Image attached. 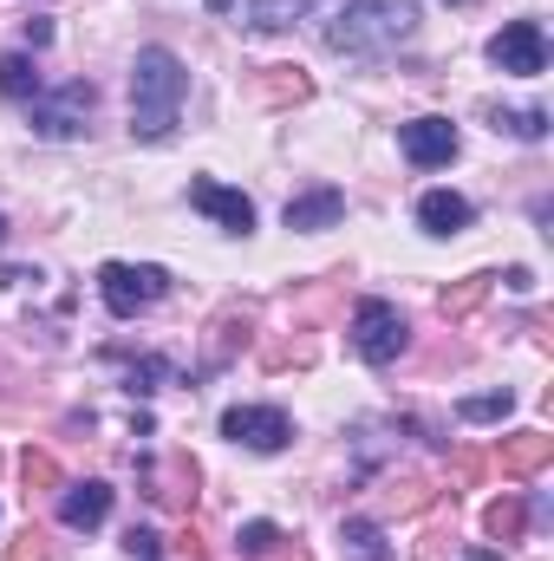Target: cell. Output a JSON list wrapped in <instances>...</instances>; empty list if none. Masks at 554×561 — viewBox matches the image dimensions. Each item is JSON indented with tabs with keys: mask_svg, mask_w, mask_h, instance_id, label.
<instances>
[{
	"mask_svg": "<svg viewBox=\"0 0 554 561\" xmlns=\"http://www.w3.org/2000/svg\"><path fill=\"white\" fill-rule=\"evenodd\" d=\"M549 457H554V437H549V431H516V437H503V450H496L503 477H535Z\"/></svg>",
	"mask_w": 554,
	"mask_h": 561,
	"instance_id": "obj_15",
	"label": "cell"
},
{
	"mask_svg": "<svg viewBox=\"0 0 554 561\" xmlns=\"http://www.w3.org/2000/svg\"><path fill=\"white\" fill-rule=\"evenodd\" d=\"M399 150H405V163L412 170H443V163H457V125L450 118H412V125H399Z\"/></svg>",
	"mask_w": 554,
	"mask_h": 561,
	"instance_id": "obj_8",
	"label": "cell"
},
{
	"mask_svg": "<svg viewBox=\"0 0 554 561\" xmlns=\"http://www.w3.org/2000/svg\"><path fill=\"white\" fill-rule=\"evenodd\" d=\"M262 561H313V556H307V549H300V542H280L275 556H262Z\"/></svg>",
	"mask_w": 554,
	"mask_h": 561,
	"instance_id": "obj_33",
	"label": "cell"
},
{
	"mask_svg": "<svg viewBox=\"0 0 554 561\" xmlns=\"http://www.w3.org/2000/svg\"><path fill=\"white\" fill-rule=\"evenodd\" d=\"M189 99V72L170 46H143L131 59V138L138 144H163L183 118Z\"/></svg>",
	"mask_w": 554,
	"mask_h": 561,
	"instance_id": "obj_2",
	"label": "cell"
},
{
	"mask_svg": "<svg viewBox=\"0 0 554 561\" xmlns=\"http://www.w3.org/2000/svg\"><path fill=\"white\" fill-rule=\"evenodd\" d=\"M249 99L268 105V112H280V105H307V99H313V79H307L300 66H262V72L249 79Z\"/></svg>",
	"mask_w": 554,
	"mask_h": 561,
	"instance_id": "obj_14",
	"label": "cell"
},
{
	"mask_svg": "<svg viewBox=\"0 0 554 561\" xmlns=\"http://www.w3.org/2000/svg\"><path fill=\"white\" fill-rule=\"evenodd\" d=\"M112 496H118V490H112V483H99V477H85V483H66V490H59V523L92 536V529L112 516Z\"/></svg>",
	"mask_w": 554,
	"mask_h": 561,
	"instance_id": "obj_12",
	"label": "cell"
},
{
	"mask_svg": "<svg viewBox=\"0 0 554 561\" xmlns=\"http://www.w3.org/2000/svg\"><path fill=\"white\" fill-rule=\"evenodd\" d=\"M0 561H53V549H46V536L39 529H20L13 542H7V556Z\"/></svg>",
	"mask_w": 554,
	"mask_h": 561,
	"instance_id": "obj_29",
	"label": "cell"
},
{
	"mask_svg": "<svg viewBox=\"0 0 554 561\" xmlns=\"http://www.w3.org/2000/svg\"><path fill=\"white\" fill-rule=\"evenodd\" d=\"M262 366L280 373V366H313V340H287V346H268L262 353Z\"/></svg>",
	"mask_w": 554,
	"mask_h": 561,
	"instance_id": "obj_28",
	"label": "cell"
},
{
	"mask_svg": "<svg viewBox=\"0 0 554 561\" xmlns=\"http://www.w3.org/2000/svg\"><path fill=\"white\" fill-rule=\"evenodd\" d=\"M405 346H412V320H405L392 300L372 294V300L353 307V353H359L366 366H392Z\"/></svg>",
	"mask_w": 554,
	"mask_h": 561,
	"instance_id": "obj_4",
	"label": "cell"
},
{
	"mask_svg": "<svg viewBox=\"0 0 554 561\" xmlns=\"http://www.w3.org/2000/svg\"><path fill=\"white\" fill-rule=\"evenodd\" d=\"M307 13H313V0H249V26L255 33H287Z\"/></svg>",
	"mask_w": 554,
	"mask_h": 561,
	"instance_id": "obj_23",
	"label": "cell"
},
{
	"mask_svg": "<svg viewBox=\"0 0 554 561\" xmlns=\"http://www.w3.org/2000/svg\"><path fill=\"white\" fill-rule=\"evenodd\" d=\"M105 359L125 366V386H131V392H157V386H176V379H183L163 353H105Z\"/></svg>",
	"mask_w": 554,
	"mask_h": 561,
	"instance_id": "obj_16",
	"label": "cell"
},
{
	"mask_svg": "<svg viewBox=\"0 0 554 561\" xmlns=\"http://www.w3.org/2000/svg\"><path fill=\"white\" fill-rule=\"evenodd\" d=\"M489 66L509 72V79H542L549 72V33H542V20H509L489 39Z\"/></svg>",
	"mask_w": 554,
	"mask_h": 561,
	"instance_id": "obj_6",
	"label": "cell"
},
{
	"mask_svg": "<svg viewBox=\"0 0 554 561\" xmlns=\"http://www.w3.org/2000/svg\"><path fill=\"white\" fill-rule=\"evenodd\" d=\"M516 412V392L503 386V392H476V399H457V419L463 424H496Z\"/></svg>",
	"mask_w": 554,
	"mask_h": 561,
	"instance_id": "obj_24",
	"label": "cell"
},
{
	"mask_svg": "<svg viewBox=\"0 0 554 561\" xmlns=\"http://www.w3.org/2000/svg\"><path fill=\"white\" fill-rule=\"evenodd\" d=\"M196 483H203V470H196L189 457H170V483H150V496L189 516V510H196Z\"/></svg>",
	"mask_w": 554,
	"mask_h": 561,
	"instance_id": "obj_21",
	"label": "cell"
},
{
	"mask_svg": "<svg viewBox=\"0 0 554 561\" xmlns=\"http://www.w3.org/2000/svg\"><path fill=\"white\" fill-rule=\"evenodd\" d=\"M450 470H457V483H483L489 457H483V450H457V457H450Z\"/></svg>",
	"mask_w": 554,
	"mask_h": 561,
	"instance_id": "obj_31",
	"label": "cell"
},
{
	"mask_svg": "<svg viewBox=\"0 0 554 561\" xmlns=\"http://www.w3.org/2000/svg\"><path fill=\"white\" fill-rule=\"evenodd\" d=\"M222 437L242 444V450L275 457V450L293 444V419H287L280 405H229V412H222Z\"/></svg>",
	"mask_w": 554,
	"mask_h": 561,
	"instance_id": "obj_7",
	"label": "cell"
},
{
	"mask_svg": "<svg viewBox=\"0 0 554 561\" xmlns=\"http://www.w3.org/2000/svg\"><path fill=\"white\" fill-rule=\"evenodd\" d=\"M249 333H255V307H249V300H229V307L209 320V359H203V373H222V366L249 346Z\"/></svg>",
	"mask_w": 554,
	"mask_h": 561,
	"instance_id": "obj_11",
	"label": "cell"
},
{
	"mask_svg": "<svg viewBox=\"0 0 554 561\" xmlns=\"http://www.w3.org/2000/svg\"><path fill=\"white\" fill-rule=\"evenodd\" d=\"M26 280H39L33 268H13V262H0V287H26Z\"/></svg>",
	"mask_w": 554,
	"mask_h": 561,
	"instance_id": "obj_32",
	"label": "cell"
},
{
	"mask_svg": "<svg viewBox=\"0 0 554 561\" xmlns=\"http://www.w3.org/2000/svg\"><path fill=\"white\" fill-rule=\"evenodd\" d=\"M430 496H437V490H430L424 477H392V483L379 490V523H392V516H424Z\"/></svg>",
	"mask_w": 554,
	"mask_h": 561,
	"instance_id": "obj_17",
	"label": "cell"
},
{
	"mask_svg": "<svg viewBox=\"0 0 554 561\" xmlns=\"http://www.w3.org/2000/svg\"><path fill=\"white\" fill-rule=\"evenodd\" d=\"M92 105H99V92H92V79H72V85H59V92H39L33 105H26V125H33V138H79L85 131V118H92Z\"/></svg>",
	"mask_w": 554,
	"mask_h": 561,
	"instance_id": "obj_5",
	"label": "cell"
},
{
	"mask_svg": "<svg viewBox=\"0 0 554 561\" xmlns=\"http://www.w3.org/2000/svg\"><path fill=\"white\" fill-rule=\"evenodd\" d=\"M189 209L209 216V222L229 229V236H249V229H255V203H249L242 190L216 183V176H189Z\"/></svg>",
	"mask_w": 554,
	"mask_h": 561,
	"instance_id": "obj_9",
	"label": "cell"
},
{
	"mask_svg": "<svg viewBox=\"0 0 554 561\" xmlns=\"http://www.w3.org/2000/svg\"><path fill=\"white\" fill-rule=\"evenodd\" d=\"M496 131H516L522 144H542L549 138V112H489Z\"/></svg>",
	"mask_w": 554,
	"mask_h": 561,
	"instance_id": "obj_27",
	"label": "cell"
},
{
	"mask_svg": "<svg viewBox=\"0 0 554 561\" xmlns=\"http://www.w3.org/2000/svg\"><path fill=\"white\" fill-rule=\"evenodd\" d=\"M470 222H476L470 196H457V190H424L417 196V229L424 236H463Z\"/></svg>",
	"mask_w": 554,
	"mask_h": 561,
	"instance_id": "obj_13",
	"label": "cell"
},
{
	"mask_svg": "<svg viewBox=\"0 0 554 561\" xmlns=\"http://www.w3.org/2000/svg\"><path fill=\"white\" fill-rule=\"evenodd\" d=\"M20 483H26V496H33V490H59V483H66V477H59V457H53V450H26V457H20Z\"/></svg>",
	"mask_w": 554,
	"mask_h": 561,
	"instance_id": "obj_25",
	"label": "cell"
},
{
	"mask_svg": "<svg viewBox=\"0 0 554 561\" xmlns=\"http://www.w3.org/2000/svg\"><path fill=\"white\" fill-rule=\"evenodd\" d=\"M339 542H346V561H392L385 523H372V516H346L339 523Z\"/></svg>",
	"mask_w": 554,
	"mask_h": 561,
	"instance_id": "obj_19",
	"label": "cell"
},
{
	"mask_svg": "<svg viewBox=\"0 0 554 561\" xmlns=\"http://www.w3.org/2000/svg\"><path fill=\"white\" fill-rule=\"evenodd\" d=\"M280 222H287V229H300V236H320V229H339V222H346V190H333V183H313V190H300V196H287V209H280Z\"/></svg>",
	"mask_w": 554,
	"mask_h": 561,
	"instance_id": "obj_10",
	"label": "cell"
},
{
	"mask_svg": "<svg viewBox=\"0 0 554 561\" xmlns=\"http://www.w3.org/2000/svg\"><path fill=\"white\" fill-rule=\"evenodd\" d=\"M417 33L412 0H339L320 26V39L346 59H385L392 46H405Z\"/></svg>",
	"mask_w": 554,
	"mask_h": 561,
	"instance_id": "obj_1",
	"label": "cell"
},
{
	"mask_svg": "<svg viewBox=\"0 0 554 561\" xmlns=\"http://www.w3.org/2000/svg\"><path fill=\"white\" fill-rule=\"evenodd\" d=\"M125 549H131L138 561H157V556H163V536H157V529H143V523H131V536H125Z\"/></svg>",
	"mask_w": 554,
	"mask_h": 561,
	"instance_id": "obj_30",
	"label": "cell"
},
{
	"mask_svg": "<svg viewBox=\"0 0 554 561\" xmlns=\"http://www.w3.org/2000/svg\"><path fill=\"white\" fill-rule=\"evenodd\" d=\"M489 287H496V275H463L457 287H443L437 294V307H443V320H470L483 300H489Z\"/></svg>",
	"mask_w": 554,
	"mask_h": 561,
	"instance_id": "obj_22",
	"label": "cell"
},
{
	"mask_svg": "<svg viewBox=\"0 0 554 561\" xmlns=\"http://www.w3.org/2000/svg\"><path fill=\"white\" fill-rule=\"evenodd\" d=\"M203 7H209V13H229V7H235V0H203Z\"/></svg>",
	"mask_w": 554,
	"mask_h": 561,
	"instance_id": "obj_35",
	"label": "cell"
},
{
	"mask_svg": "<svg viewBox=\"0 0 554 561\" xmlns=\"http://www.w3.org/2000/svg\"><path fill=\"white\" fill-rule=\"evenodd\" d=\"M522 529H529V503H522L516 490H509V496H496V503L483 510V536H496L503 549H509V542H522Z\"/></svg>",
	"mask_w": 554,
	"mask_h": 561,
	"instance_id": "obj_20",
	"label": "cell"
},
{
	"mask_svg": "<svg viewBox=\"0 0 554 561\" xmlns=\"http://www.w3.org/2000/svg\"><path fill=\"white\" fill-rule=\"evenodd\" d=\"M0 242H7V216H0Z\"/></svg>",
	"mask_w": 554,
	"mask_h": 561,
	"instance_id": "obj_36",
	"label": "cell"
},
{
	"mask_svg": "<svg viewBox=\"0 0 554 561\" xmlns=\"http://www.w3.org/2000/svg\"><path fill=\"white\" fill-rule=\"evenodd\" d=\"M470 561H503L496 549H470Z\"/></svg>",
	"mask_w": 554,
	"mask_h": 561,
	"instance_id": "obj_34",
	"label": "cell"
},
{
	"mask_svg": "<svg viewBox=\"0 0 554 561\" xmlns=\"http://www.w3.org/2000/svg\"><path fill=\"white\" fill-rule=\"evenodd\" d=\"M280 542H287V536H280L275 523H242V529H235V556H242V561H262V556H275Z\"/></svg>",
	"mask_w": 554,
	"mask_h": 561,
	"instance_id": "obj_26",
	"label": "cell"
},
{
	"mask_svg": "<svg viewBox=\"0 0 554 561\" xmlns=\"http://www.w3.org/2000/svg\"><path fill=\"white\" fill-rule=\"evenodd\" d=\"M450 7H470V0H450Z\"/></svg>",
	"mask_w": 554,
	"mask_h": 561,
	"instance_id": "obj_37",
	"label": "cell"
},
{
	"mask_svg": "<svg viewBox=\"0 0 554 561\" xmlns=\"http://www.w3.org/2000/svg\"><path fill=\"white\" fill-rule=\"evenodd\" d=\"M170 294V268L157 262H105L99 268V300L112 307V320H138Z\"/></svg>",
	"mask_w": 554,
	"mask_h": 561,
	"instance_id": "obj_3",
	"label": "cell"
},
{
	"mask_svg": "<svg viewBox=\"0 0 554 561\" xmlns=\"http://www.w3.org/2000/svg\"><path fill=\"white\" fill-rule=\"evenodd\" d=\"M39 92H46V79H39L33 53H0V99H13V105H33Z\"/></svg>",
	"mask_w": 554,
	"mask_h": 561,
	"instance_id": "obj_18",
	"label": "cell"
}]
</instances>
